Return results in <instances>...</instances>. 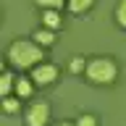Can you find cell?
<instances>
[{
	"mask_svg": "<svg viewBox=\"0 0 126 126\" xmlns=\"http://www.w3.org/2000/svg\"><path fill=\"white\" fill-rule=\"evenodd\" d=\"M45 61V47L37 45L34 39H26V37H16L11 45H8V63L13 68H34L37 63Z\"/></svg>",
	"mask_w": 126,
	"mask_h": 126,
	"instance_id": "1",
	"label": "cell"
},
{
	"mask_svg": "<svg viewBox=\"0 0 126 126\" xmlns=\"http://www.w3.org/2000/svg\"><path fill=\"white\" fill-rule=\"evenodd\" d=\"M84 76L92 81V84H113L118 79V66L113 58H102V55H97V58H89L87 61V71Z\"/></svg>",
	"mask_w": 126,
	"mask_h": 126,
	"instance_id": "2",
	"label": "cell"
},
{
	"mask_svg": "<svg viewBox=\"0 0 126 126\" xmlns=\"http://www.w3.org/2000/svg\"><path fill=\"white\" fill-rule=\"evenodd\" d=\"M47 121H50V102L34 100L26 108V126H47Z\"/></svg>",
	"mask_w": 126,
	"mask_h": 126,
	"instance_id": "3",
	"label": "cell"
},
{
	"mask_svg": "<svg viewBox=\"0 0 126 126\" xmlns=\"http://www.w3.org/2000/svg\"><path fill=\"white\" fill-rule=\"evenodd\" d=\"M32 81L37 87H47V84H53L55 79H58V66L55 63H47V61H42V63H37L34 68H32Z\"/></svg>",
	"mask_w": 126,
	"mask_h": 126,
	"instance_id": "4",
	"label": "cell"
},
{
	"mask_svg": "<svg viewBox=\"0 0 126 126\" xmlns=\"http://www.w3.org/2000/svg\"><path fill=\"white\" fill-rule=\"evenodd\" d=\"M42 26H47V29H53V32H61L63 29L61 11H42Z\"/></svg>",
	"mask_w": 126,
	"mask_h": 126,
	"instance_id": "5",
	"label": "cell"
},
{
	"mask_svg": "<svg viewBox=\"0 0 126 126\" xmlns=\"http://www.w3.org/2000/svg\"><path fill=\"white\" fill-rule=\"evenodd\" d=\"M32 39H34L37 45H42V47H53L55 45V32L47 29V26H39V29H34Z\"/></svg>",
	"mask_w": 126,
	"mask_h": 126,
	"instance_id": "6",
	"label": "cell"
},
{
	"mask_svg": "<svg viewBox=\"0 0 126 126\" xmlns=\"http://www.w3.org/2000/svg\"><path fill=\"white\" fill-rule=\"evenodd\" d=\"M34 81L32 79H24V76H18L16 79V87H13V94H18L21 100H26V97H32V92H34Z\"/></svg>",
	"mask_w": 126,
	"mask_h": 126,
	"instance_id": "7",
	"label": "cell"
},
{
	"mask_svg": "<svg viewBox=\"0 0 126 126\" xmlns=\"http://www.w3.org/2000/svg\"><path fill=\"white\" fill-rule=\"evenodd\" d=\"M0 105H3V113H8V116L21 113V97H18V94H5Z\"/></svg>",
	"mask_w": 126,
	"mask_h": 126,
	"instance_id": "8",
	"label": "cell"
},
{
	"mask_svg": "<svg viewBox=\"0 0 126 126\" xmlns=\"http://www.w3.org/2000/svg\"><path fill=\"white\" fill-rule=\"evenodd\" d=\"M13 87H16V79H13V74H11V68H3V74H0V97L11 94Z\"/></svg>",
	"mask_w": 126,
	"mask_h": 126,
	"instance_id": "9",
	"label": "cell"
},
{
	"mask_svg": "<svg viewBox=\"0 0 126 126\" xmlns=\"http://www.w3.org/2000/svg\"><path fill=\"white\" fill-rule=\"evenodd\" d=\"M94 5V0H66V8H68L71 13H87L89 8Z\"/></svg>",
	"mask_w": 126,
	"mask_h": 126,
	"instance_id": "10",
	"label": "cell"
},
{
	"mask_svg": "<svg viewBox=\"0 0 126 126\" xmlns=\"http://www.w3.org/2000/svg\"><path fill=\"white\" fill-rule=\"evenodd\" d=\"M68 71L71 74H84L87 71V61L81 58V55H74V58L68 61Z\"/></svg>",
	"mask_w": 126,
	"mask_h": 126,
	"instance_id": "11",
	"label": "cell"
},
{
	"mask_svg": "<svg viewBox=\"0 0 126 126\" xmlns=\"http://www.w3.org/2000/svg\"><path fill=\"white\" fill-rule=\"evenodd\" d=\"M116 24L121 26V29H126V0H118V5H116Z\"/></svg>",
	"mask_w": 126,
	"mask_h": 126,
	"instance_id": "12",
	"label": "cell"
},
{
	"mask_svg": "<svg viewBox=\"0 0 126 126\" xmlns=\"http://www.w3.org/2000/svg\"><path fill=\"white\" fill-rule=\"evenodd\" d=\"M42 11H61L63 5H66V0H34Z\"/></svg>",
	"mask_w": 126,
	"mask_h": 126,
	"instance_id": "13",
	"label": "cell"
},
{
	"mask_svg": "<svg viewBox=\"0 0 126 126\" xmlns=\"http://www.w3.org/2000/svg\"><path fill=\"white\" fill-rule=\"evenodd\" d=\"M74 126H97V118L92 113H81V116L74 121Z\"/></svg>",
	"mask_w": 126,
	"mask_h": 126,
	"instance_id": "14",
	"label": "cell"
},
{
	"mask_svg": "<svg viewBox=\"0 0 126 126\" xmlns=\"http://www.w3.org/2000/svg\"><path fill=\"white\" fill-rule=\"evenodd\" d=\"M58 126H74V124H71V121H61Z\"/></svg>",
	"mask_w": 126,
	"mask_h": 126,
	"instance_id": "15",
	"label": "cell"
}]
</instances>
